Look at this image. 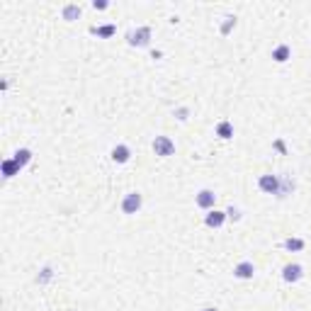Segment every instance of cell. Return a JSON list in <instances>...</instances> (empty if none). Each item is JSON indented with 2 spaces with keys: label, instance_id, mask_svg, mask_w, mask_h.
I'll use <instances>...</instances> for the list:
<instances>
[{
  "label": "cell",
  "instance_id": "cell-1",
  "mask_svg": "<svg viewBox=\"0 0 311 311\" xmlns=\"http://www.w3.org/2000/svg\"><path fill=\"white\" fill-rule=\"evenodd\" d=\"M153 153L161 156V158L173 156V153H175V144H173V139H170V136H156V139H153Z\"/></svg>",
  "mask_w": 311,
  "mask_h": 311
},
{
  "label": "cell",
  "instance_id": "cell-2",
  "mask_svg": "<svg viewBox=\"0 0 311 311\" xmlns=\"http://www.w3.org/2000/svg\"><path fill=\"white\" fill-rule=\"evenodd\" d=\"M127 41L131 46H148V41H151V27H139V29L129 32Z\"/></svg>",
  "mask_w": 311,
  "mask_h": 311
},
{
  "label": "cell",
  "instance_id": "cell-3",
  "mask_svg": "<svg viewBox=\"0 0 311 311\" xmlns=\"http://www.w3.org/2000/svg\"><path fill=\"white\" fill-rule=\"evenodd\" d=\"M258 187L265 192V195H280V178L277 175H260L258 178Z\"/></svg>",
  "mask_w": 311,
  "mask_h": 311
},
{
  "label": "cell",
  "instance_id": "cell-4",
  "mask_svg": "<svg viewBox=\"0 0 311 311\" xmlns=\"http://www.w3.org/2000/svg\"><path fill=\"white\" fill-rule=\"evenodd\" d=\"M141 204H144V197L139 192H129V195H124V200H122V212L124 214H136L141 209Z\"/></svg>",
  "mask_w": 311,
  "mask_h": 311
},
{
  "label": "cell",
  "instance_id": "cell-5",
  "mask_svg": "<svg viewBox=\"0 0 311 311\" xmlns=\"http://www.w3.org/2000/svg\"><path fill=\"white\" fill-rule=\"evenodd\" d=\"M302 277H304V268H302L299 263H290V265L282 268V280L290 282V285H292V282H299Z\"/></svg>",
  "mask_w": 311,
  "mask_h": 311
},
{
  "label": "cell",
  "instance_id": "cell-6",
  "mask_svg": "<svg viewBox=\"0 0 311 311\" xmlns=\"http://www.w3.org/2000/svg\"><path fill=\"white\" fill-rule=\"evenodd\" d=\"M253 275H256V265L251 260H243L234 268V277H238V280H253Z\"/></svg>",
  "mask_w": 311,
  "mask_h": 311
},
{
  "label": "cell",
  "instance_id": "cell-7",
  "mask_svg": "<svg viewBox=\"0 0 311 311\" xmlns=\"http://www.w3.org/2000/svg\"><path fill=\"white\" fill-rule=\"evenodd\" d=\"M195 200H197V207H202V209H214V204H217V195H214L212 190H200Z\"/></svg>",
  "mask_w": 311,
  "mask_h": 311
},
{
  "label": "cell",
  "instance_id": "cell-8",
  "mask_svg": "<svg viewBox=\"0 0 311 311\" xmlns=\"http://www.w3.org/2000/svg\"><path fill=\"white\" fill-rule=\"evenodd\" d=\"M226 219H229V217H226V212H219V209H209V214L204 217V224H207L209 229H219V226Z\"/></svg>",
  "mask_w": 311,
  "mask_h": 311
},
{
  "label": "cell",
  "instance_id": "cell-9",
  "mask_svg": "<svg viewBox=\"0 0 311 311\" xmlns=\"http://www.w3.org/2000/svg\"><path fill=\"white\" fill-rule=\"evenodd\" d=\"M112 161L114 163H127L129 158H131V148L129 146H124V144H117V146L112 148Z\"/></svg>",
  "mask_w": 311,
  "mask_h": 311
},
{
  "label": "cell",
  "instance_id": "cell-10",
  "mask_svg": "<svg viewBox=\"0 0 311 311\" xmlns=\"http://www.w3.org/2000/svg\"><path fill=\"white\" fill-rule=\"evenodd\" d=\"M290 58H292V49L287 44H280L273 51V61H277V63H287Z\"/></svg>",
  "mask_w": 311,
  "mask_h": 311
},
{
  "label": "cell",
  "instance_id": "cell-11",
  "mask_svg": "<svg viewBox=\"0 0 311 311\" xmlns=\"http://www.w3.org/2000/svg\"><path fill=\"white\" fill-rule=\"evenodd\" d=\"M19 170H22V168L15 163V158H5V161H2V178H7V180H10V178H15V175H17Z\"/></svg>",
  "mask_w": 311,
  "mask_h": 311
},
{
  "label": "cell",
  "instance_id": "cell-12",
  "mask_svg": "<svg viewBox=\"0 0 311 311\" xmlns=\"http://www.w3.org/2000/svg\"><path fill=\"white\" fill-rule=\"evenodd\" d=\"M90 34H97L100 39H110L117 34V27L114 24H102V27H90Z\"/></svg>",
  "mask_w": 311,
  "mask_h": 311
},
{
  "label": "cell",
  "instance_id": "cell-13",
  "mask_svg": "<svg viewBox=\"0 0 311 311\" xmlns=\"http://www.w3.org/2000/svg\"><path fill=\"white\" fill-rule=\"evenodd\" d=\"M29 161H32V151H29V148H17V151H15V163H17L19 168H24Z\"/></svg>",
  "mask_w": 311,
  "mask_h": 311
},
{
  "label": "cell",
  "instance_id": "cell-14",
  "mask_svg": "<svg viewBox=\"0 0 311 311\" xmlns=\"http://www.w3.org/2000/svg\"><path fill=\"white\" fill-rule=\"evenodd\" d=\"M80 15H83V7H80V5H66V7H63V19H68V22H71V19H78Z\"/></svg>",
  "mask_w": 311,
  "mask_h": 311
},
{
  "label": "cell",
  "instance_id": "cell-15",
  "mask_svg": "<svg viewBox=\"0 0 311 311\" xmlns=\"http://www.w3.org/2000/svg\"><path fill=\"white\" fill-rule=\"evenodd\" d=\"M282 246H285L287 251H292V253H299V251H304V246H307V243H304L302 238H287Z\"/></svg>",
  "mask_w": 311,
  "mask_h": 311
},
{
  "label": "cell",
  "instance_id": "cell-16",
  "mask_svg": "<svg viewBox=\"0 0 311 311\" xmlns=\"http://www.w3.org/2000/svg\"><path fill=\"white\" fill-rule=\"evenodd\" d=\"M217 136H221V139H231V136H234L231 122H219V124H217Z\"/></svg>",
  "mask_w": 311,
  "mask_h": 311
},
{
  "label": "cell",
  "instance_id": "cell-17",
  "mask_svg": "<svg viewBox=\"0 0 311 311\" xmlns=\"http://www.w3.org/2000/svg\"><path fill=\"white\" fill-rule=\"evenodd\" d=\"M234 27H236V17H231V15H229V17L224 19V24H221V34L226 37V34H229Z\"/></svg>",
  "mask_w": 311,
  "mask_h": 311
},
{
  "label": "cell",
  "instance_id": "cell-18",
  "mask_svg": "<svg viewBox=\"0 0 311 311\" xmlns=\"http://www.w3.org/2000/svg\"><path fill=\"white\" fill-rule=\"evenodd\" d=\"M226 217H229V219H234V221H238V219H241V212H238L236 207H229V209H226Z\"/></svg>",
  "mask_w": 311,
  "mask_h": 311
},
{
  "label": "cell",
  "instance_id": "cell-19",
  "mask_svg": "<svg viewBox=\"0 0 311 311\" xmlns=\"http://www.w3.org/2000/svg\"><path fill=\"white\" fill-rule=\"evenodd\" d=\"M92 7H95V10H107V7H110V2H107V0H95V2H92Z\"/></svg>",
  "mask_w": 311,
  "mask_h": 311
},
{
  "label": "cell",
  "instance_id": "cell-20",
  "mask_svg": "<svg viewBox=\"0 0 311 311\" xmlns=\"http://www.w3.org/2000/svg\"><path fill=\"white\" fill-rule=\"evenodd\" d=\"M51 268H44V270H41V277H39V282H46V280H51Z\"/></svg>",
  "mask_w": 311,
  "mask_h": 311
},
{
  "label": "cell",
  "instance_id": "cell-21",
  "mask_svg": "<svg viewBox=\"0 0 311 311\" xmlns=\"http://www.w3.org/2000/svg\"><path fill=\"white\" fill-rule=\"evenodd\" d=\"M175 114H178V119H180V122H185V119H187V110H185V107H180V110L175 112Z\"/></svg>",
  "mask_w": 311,
  "mask_h": 311
},
{
  "label": "cell",
  "instance_id": "cell-22",
  "mask_svg": "<svg viewBox=\"0 0 311 311\" xmlns=\"http://www.w3.org/2000/svg\"><path fill=\"white\" fill-rule=\"evenodd\" d=\"M202 311H217V309H212V307H207V309H202Z\"/></svg>",
  "mask_w": 311,
  "mask_h": 311
}]
</instances>
